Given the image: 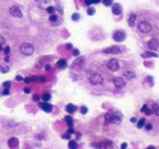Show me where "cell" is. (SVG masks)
Returning <instances> with one entry per match:
<instances>
[{"instance_id":"cell-32","label":"cell","mask_w":159,"mask_h":149,"mask_svg":"<svg viewBox=\"0 0 159 149\" xmlns=\"http://www.w3.org/2000/svg\"><path fill=\"white\" fill-rule=\"evenodd\" d=\"M101 0H85L86 5H92V3H98Z\"/></svg>"},{"instance_id":"cell-52","label":"cell","mask_w":159,"mask_h":149,"mask_svg":"<svg viewBox=\"0 0 159 149\" xmlns=\"http://www.w3.org/2000/svg\"><path fill=\"white\" fill-rule=\"evenodd\" d=\"M5 60H6V62H9V57H8V55H7V57H6V59H5Z\"/></svg>"},{"instance_id":"cell-6","label":"cell","mask_w":159,"mask_h":149,"mask_svg":"<svg viewBox=\"0 0 159 149\" xmlns=\"http://www.w3.org/2000/svg\"><path fill=\"white\" fill-rule=\"evenodd\" d=\"M123 121V115L121 112H118V111H116L115 113L112 114V123L113 124H116V125H118V124H121Z\"/></svg>"},{"instance_id":"cell-41","label":"cell","mask_w":159,"mask_h":149,"mask_svg":"<svg viewBox=\"0 0 159 149\" xmlns=\"http://www.w3.org/2000/svg\"><path fill=\"white\" fill-rule=\"evenodd\" d=\"M15 81H18V82H21V81H23V78H22L21 75H17V76H15Z\"/></svg>"},{"instance_id":"cell-23","label":"cell","mask_w":159,"mask_h":149,"mask_svg":"<svg viewBox=\"0 0 159 149\" xmlns=\"http://www.w3.org/2000/svg\"><path fill=\"white\" fill-rule=\"evenodd\" d=\"M146 124V119L145 118H140L139 121H137V128H143Z\"/></svg>"},{"instance_id":"cell-48","label":"cell","mask_w":159,"mask_h":149,"mask_svg":"<svg viewBox=\"0 0 159 149\" xmlns=\"http://www.w3.org/2000/svg\"><path fill=\"white\" fill-rule=\"evenodd\" d=\"M40 81H41V82H44V81H45V78H43V76H40Z\"/></svg>"},{"instance_id":"cell-27","label":"cell","mask_w":159,"mask_h":149,"mask_svg":"<svg viewBox=\"0 0 159 149\" xmlns=\"http://www.w3.org/2000/svg\"><path fill=\"white\" fill-rule=\"evenodd\" d=\"M42 99H43L44 102H48V100H50L51 99V95L49 93H45V94L42 95Z\"/></svg>"},{"instance_id":"cell-11","label":"cell","mask_w":159,"mask_h":149,"mask_svg":"<svg viewBox=\"0 0 159 149\" xmlns=\"http://www.w3.org/2000/svg\"><path fill=\"white\" fill-rule=\"evenodd\" d=\"M113 83H114V85H115L117 88H123L124 86L126 85L124 78H115L113 80Z\"/></svg>"},{"instance_id":"cell-38","label":"cell","mask_w":159,"mask_h":149,"mask_svg":"<svg viewBox=\"0 0 159 149\" xmlns=\"http://www.w3.org/2000/svg\"><path fill=\"white\" fill-rule=\"evenodd\" d=\"M145 128H146L147 130H152V124H145Z\"/></svg>"},{"instance_id":"cell-49","label":"cell","mask_w":159,"mask_h":149,"mask_svg":"<svg viewBox=\"0 0 159 149\" xmlns=\"http://www.w3.org/2000/svg\"><path fill=\"white\" fill-rule=\"evenodd\" d=\"M45 69H46V71H50L51 66H50V65H46V66H45Z\"/></svg>"},{"instance_id":"cell-50","label":"cell","mask_w":159,"mask_h":149,"mask_svg":"<svg viewBox=\"0 0 159 149\" xmlns=\"http://www.w3.org/2000/svg\"><path fill=\"white\" fill-rule=\"evenodd\" d=\"M66 48H67V49H72V44H67Z\"/></svg>"},{"instance_id":"cell-18","label":"cell","mask_w":159,"mask_h":149,"mask_svg":"<svg viewBox=\"0 0 159 149\" xmlns=\"http://www.w3.org/2000/svg\"><path fill=\"white\" fill-rule=\"evenodd\" d=\"M141 112L146 114L147 116H150V115L152 114V108H149L148 105H144V106L141 107Z\"/></svg>"},{"instance_id":"cell-28","label":"cell","mask_w":159,"mask_h":149,"mask_svg":"<svg viewBox=\"0 0 159 149\" xmlns=\"http://www.w3.org/2000/svg\"><path fill=\"white\" fill-rule=\"evenodd\" d=\"M5 43H6V40H5V38L0 36V51L3 49V45H5Z\"/></svg>"},{"instance_id":"cell-37","label":"cell","mask_w":159,"mask_h":149,"mask_svg":"<svg viewBox=\"0 0 159 149\" xmlns=\"http://www.w3.org/2000/svg\"><path fill=\"white\" fill-rule=\"evenodd\" d=\"M72 54L74 55V57H79V55H80V51L77 49H74V50H73V52H72Z\"/></svg>"},{"instance_id":"cell-40","label":"cell","mask_w":159,"mask_h":149,"mask_svg":"<svg viewBox=\"0 0 159 149\" xmlns=\"http://www.w3.org/2000/svg\"><path fill=\"white\" fill-rule=\"evenodd\" d=\"M9 93H10V91H9V88H5L3 91H2V95H9Z\"/></svg>"},{"instance_id":"cell-22","label":"cell","mask_w":159,"mask_h":149,"mask_svg":"<svg viewBox=\"0 0 159 149\" xmlns=\"http://www.w3.org/2000/svg\"><path fill=\"white\" fill-rule=\"evenodd\" d=\"M65 121H66V124H67L69 127H72L73 126V118L71 116H66L65 117Z\"/></svg>"},{"instance_id":"cell-39","label":"cell","mask_w":159,"mask_h":149,"mask_svg":"<svg viewBox=\"0 0 159 149\" xmlns=\"http://www.w3.org/2000/svg\"><path fill=\"white\" fill-rule=\"evenodd\" d=\"M3 52H5V54H6V55H8V54L10 53V48H9V47H6V48L3 49Z\"/></svg>"},{"instance_id":"cell-45","label":"cell","mask_w":159,"mask_h":149,"mask_svg":"<svg viewBox=\"0 0 159 149\" xmlns=\"http://www.w3.org/2000/svg\"><path fill=\"white\" fill-rule=\"evenodd\" d=\"M23 92L24 93H30L31 91H30V88L29 87H24V90H23Z\"/></svg>"},{"instance_id":"cell-25","label":"cell","mask_w":159,"mask_h":149,"mask_svg":"<svg viewBox=\"0 0 159 149\" xmlns=\"http://www.w3.org/2000/svg\"><path fill=\"white\" fill-rule=\"evenodd\" d=\"M105 123L106 124H110L112 123V113H107L105 115Z\"/></svg>"},{"instance_id":"cell-10","label":"cell","mask_w":159,"mask_h":149,"mask_svg":"<svg viewBox=\"0 0 159 149\" xmlns=\"http://www.w3.org/2000/svg\"><path fill=\"white\" fill-rule=\"evenodd\" d=\"M8 146L10 149H18L19 148V139L17 137H11L8 140Z\"/></svg>"},{"instance_id":"cell-46","label":"cell","mask_w":159,"mask_h":149,"mask_svg":"<svg viewBox=\"0 0 159 149\" xmlns=\"http://www.w3.org/2000/svg\"><path fill=\"white\" fill-rule=\"evenodd\" d=\"M126 148H127V144H126V142L122 144V149H126Z\"/></svg>"},{"instance_id":"cell-36","label":"cell","mask_w":159,"mask_h":149,"mask_svg":"<svg viewBox=\"0 0 159 149\" xmlns=\"http://www.w3.org/2000/svg\"><path fill=\"white\" fill-rule=\"evenodd\" d=\"M80 111H81V113L82 114H86L87 113V107L86 106H82L80 108Z\"/></svg>"},{"instance_id":"cell-24","label":"cell","mask_w":159,"mask_h":149,"mask_svg":"<svg viewBox=\"0 0 159 149\" xmlns=\"http://www.w3.org/2000/svg\"><path fill=\"white\" fill-rule=\"evenodd\" d=\"M152 112L156 114L157 116H159V105L158 104H152Z\"/></svg>"},{"instance_id":"cell-47","label":"cell","mask_w":159,"mask_h":149,"mask_svg":"<svg viewBox=\"0 0 159 149\" xmlns=\"http://www.w3.org/2000/svg\"><path fill=\"white\" fill-rule=\"evenodd\" d=\"M33 99H34V100H39V99H40V96H39V95H34V96H33Z\"/></svg>"},{"instance_id":"cell-43","label":"cell","mask_w":159,"mask_h":149,"mask_svg":"<svg viewBox=\"0 0 159 149\" xmlns=\"http://www.w3.org/2000/svg\"><path fill=\"white\" fill-rule=\"evenodd\" d=\"M63 138H65V139H71V135L70 134H65V135H63Z\"/></svg>"},{"instance_id":"cell-53","label":"cell","mask_w":159,"mask_h":149,"mask_svg":"<svg viewBox=\"0 0 159 149\" xmlns=\"http://www.w3.org/2000/svg\"><path fill=\"white\" fill-rule=\"evenodd\" d=\"M36 1H40V0H36Z\"/></svg>"},{"instance_id":"cell-44","label":"cell","mask_w":159,"mask_h":149,"mask_svg":"<svg viewBox=\"0 0 159 149\" xmlns=\"http://www.w3.org/2000/svg\"><path fill=\"white\" fill-rule=\"evenodd\" d=\"M130 123H134V124H135V123H137L136 117H131V118H130Z\"/></svg>"},{"instance_id":"cell-33","label":"cell","mask_w":159,"mask_h":149,"mask_svg":"<svg viewBox=\"0 0 159 149\" xmlns=\"http://www.w3.org/2000/svg\"><path fill=\"white\" fill-rule=\"evenodd\" d=\"M80 17H81V16H80L79 13H73L72 14V20L73 21H77V20H80Z\"/></svg>"},{"instance_id":"cell-42","label":"cell","mask_w":159,"mask_h":149,"mask_svg":"<svg viewBox=\"0 0 159 149\" xmlns=\"http://www.w3.org/2000/svg\"><path fill=\"white\" fill-rule=\"evenodd\" d=\"M75 131H74V129H73L72 127L69 128V130H67V134H70V135H72V134H74Z\"/></svg>"},{"instance_id":"cell-20","label":"cell","mask_w":159,"mask_h":149,"mask_svg":"<svg viewBox=\"0 0 159 149\" xmlns=\"http://www.w3.org/2000/svg\"><path fill=\"white\" fill-rule=\"evenodd\" d=\"M158 54L157 53H154V52H146V53H143L141 54V57L144 59H147V57H157Z\"/></svg>"},{"instance_id":"cell-19","label":"cell","mask_w":159,"mask_h":149,"mask_svg":"<svg viewBox=\"0 0 159 149\" xmlns=\"http://www.w3.org/2000/svg\"><path fill=\"white\" fill-rule=\"evenodd\" d=\"M124 76L127 78V80H133V78H136V75H135V73L131 71H126L124 72Z\"/></svg>"},{"instance_id":"cell-12","label":"cell","mask_w":159,"mask_h":149,"mask_svg":"<svg viewBox=\"0 0 159 149\" xmlns=\"http://www.w3.org/2000/svg\"><path fill=\"white\" fill-rule=\"evenodd\" d=\"M123 11V8L119 3H115V5H112V12L115 14V16H118V14L122 13Z\"/></svg>"},{"instance_id":"cell-2","label":"cell","mask_w":159,"mask_h":149,"mask_svg":"<svg viewBox=\"0 0 159 149\" xmlns=\"http://www.w3.org/2000/svg\"><path fill=\"white\" fill-rule=\"evenodd\" d=\"M138 30L141 33H149L152 31V24L148 21H141L138 24Z\"/></svg>"},{"instance_id":"cell-21","label":"cell","mask_w":159,"mask_h":149,"mask_svg":"<svg viewBox=\"0 0 159 149\" xmlns=\"http://www.w3.org/2000/svg\"><path fill=\"white\" fill-rule=\"evenodd\" d=\"M69 149H77V142L75 140H70L69 142Z\"/></svg>"},{"instance_id":"cell-14","label":"cell","mask_w":159,"mask_h":149,"mask_svg":"<svg viewBox=\"0 0 159 149\" xmlns=\"http://www.w3.org/2000/svg\"><path fill=\"white\" fill-rule=\"evenodd\" d=\"M40 107L43 109L45 113H50L51 111H52V105H51L50 103H46V102H44L42 104H40Z\"/></svg>"},{"instance_id":"cell-26","label":"cell","mask_w":159,"mask_h":149,"mask_svg":"<svg viewBox=\"0 0 159 149\" xmlns=\"http://www.w3.org/2000/svg\"><path fill=\"white\" fill-rule=\"evenodd\" d=\"M58 19H59V17L57 16V14H54V13L51 14L50 18H49V20H50V22H53V23H54V22H57V20H58Z\"/></svg>"},{"instance_id":"cell-5","label":"cell","mask_w":159,"mask_h":149,"mask_svg":"<svg viewBox=\"0 0 159 149\" xmlns=\"http://www.w3.org/2000/svg\"><path fill=\"white\" fill-rule=\"evenodd\" d=\"M107 67L113 72L118 71V69H119V62H118V60H116V59L109 60V62L107 63Z\"/></svg>"},{"instance_id":"cell-4","label":"cell","mask_w":159,"mask_h":149,"mask_svg":"<svg viewBox=\"0 0 159 149\" xmlns=\"http://www.w3.org/2000/svg\"><path fill=\"white\" fill-rule=\"evenodd\" d=\"M9 12H10V14H11L12 17H15V18H19V19H21L22 17H23V14H22L20 8L17 7V6H13V7L10 8V9H9Z\"/></svg>"},{"instance_id":"cell-16","label":"cell","mask_w":159,"mask_h":149,"mask_svg":"<svg viewBox=\"0 0 159 149\" xmlns=\"http://www.w3.org/2000/svg\"><path fill=\"white\" fill-rule=\"evenodd\" d=\"M65 111L69 114H74L77 111V107L75 106V105H73V104H67L66 107H65Z\"/></svg>"},{"instance_id":"cell-3","label":"cell","mask_w":159,"mask_h":149,"mask_svg":"<svg viewBox=\"0 0 159 149\" xmlns=\"http://www.w3.org/2000/svg\"><path fill=\"white\" fill-rule=\"evenodd\" d=\"M90 82L93 85H101L102 83H103V78H102L101 74H98V73H93L90 76Z\"/></svg>"},{"instance_id":"cell-15","label":"cell","mask_w":159,"mask_h":149,"mask_svg":"<svg viewBox=\"0 0 159 149\" xmlns=\"http://www.w3.org/2000/svg\"><path fill=\"white\" fill-rule=\"evenodd\" d=\"M136 19H137V14L136 13H130L129 17H128V20H127V22H128V26L133 27V26L135 24Z\"/></svg>"},{"instance_id":"cell-34","label":"cell","mask_w":159,"mask_h":149,"mask_svg":"<svg viewBox=\"0 0 159 149\" xmlns=\"http://www.w3.org/2000/svg\"><path fill=\"white\" fill-rule=\"evenodd\" d=\"M46 11H48V12H49L50 14L54 13V11H55V7H52V6H50V7H48Z\"/></svg>"},{"instance_id":"cell-30","label":"cell","mask_w":159,"mask_h":149,"mask_svg":"<svg viewBox=\"0 0 159 149\" xmlns=\"http://www.w3.org/2000/svg\"><path fill=\"white\" fill-rule=\"evenodd\" d=\"M94 13H95V8L90 7L87 9V14H88V16H93Z\"/></svg>"},{"instance_id":"cell-31","label":"cell","mask_w":159,"mask_h":149,"mask_svg":"<svg viewBox=\"0 0 159 149\" xmlns=\"http://www.w3.org/2000/svg\"><path fill=\"white\" fill-rule=\"evenodd\" d=\"M103 3L106 6V7H109L113 5V0H103Z\"/></svg>"},{"instance_id":"cell-17","label":"cell","mask_w":159,"mask_h":149,"mask_svg":"<svg viewBox=\"0 0 159 149\" xmlns=\"http://www.w3.org/2000/svg\"><path fill=\"white\" fill-rule=\"evenodd\" d=\"M58 67L59 69H61V70H64V69H66V66H67V63H66V61L65 60H63V59H61V60H59L58 61Z\"/></svg>"},{"instance_id":"cell-35","label":"cell","mask_w":159,"mask_h":149,"mask_svg":"<svg viewBox=\"0 0 159 149\" xmlns=\"http://www.w3.org/2000/svg\"><path fill=\"white\" fill-rule=\"evenodd\" d=\"M2 85H3V88H10V86H11V82H10V81H6Z\"/></svg>"},{"instance_id":"cell-7","label":"cell","mask_w":159,"mask_h":149,"mask_svg":"<svg viewBox=\"0 0 159 149\" xmlns=\"http://www.w3.org/2000/svg\"><path fill=\"white\" fill-rule=\"evenodd\" d=\"M103 52L106 54H119L122 52V49L117 45H113V47H109L107 49L103 50Z\"/></svg>"},{"instance_id":"cell-1","label":"cell","mask_w":159,"mask_h":149,"mask_svg":"<svg viewBox=\"0 0 159 149\" xmlns=\"http://www.w3.org/2000/svg\"><path fill=\"white\" fill-rule=\"evenodd\" d=\"M20 52L23 55H31L34 52V48L30 43H22L20 45Z\"/></svg>"},{"instance_id":"cell-8","label":"cell","mask_w":159,"mask_h":149,"mask_svg":"<svg viewBox=\"0 0 159 149\" xmlns=\"http://www.w3.org/2000/svg\"><path fill=\"white\" fill-rule=\"evenodd\" d=\"M125 38H126L125 32H124V31H121V30L114 32V34H113V39H114V41H116V42H122V41L125 40Z\"/></svg>"},{"instance_id":"cell-9","label":"cell","mask_w":159,"mask_h":149,"mask_svg":"<svg viewBox=\"0 0 159 149\" xmlns=\"http://www.w3.org/2000/svg\"><path fill=\"white\" fill-rule=\"evenodd\" d=\"M147 47H148V49L149 50L155 51V50H157L159 48V41L156 39V38H152V39H150V40L148 41Z\"/></svg>"},{"instance_id":"cell-29","label":"cell","mask_w":159,"mask_h":149,"mask_svg":"<svg viewBox=\"0 0 159 149\" xmlns=\"http://www.w3.org/2000/svg\"><path fill=\"white\" fill-rule=\"evenodd\" d=\"M36 76H31V78H24V82L26 83H31V82H33V81H36Z\"/></svg>"},{"instance_id":"cell-51","label":"cell","mask_w":159,"mask_h":149,"mask_svg":"<svg viewBox=\"0 0 159 149\" xmlns=\"http://www.w3.org/2000/svg\"><path fill=\"white\" fill-rule=\"evenodd\" d=\"M147 149H156V148H155L154 146H149V147H148V148H147Z\"/></svg>"},{"instance_id":"cell-13","label":"cell","mask_w":159,"mask_h":149,"mask_svg":"<svg viewBox=\"0 0 159 149\" xmlns=\"http://www.w3.org/2000/svg\"><path fill=\"white\" fill-rule=\"evenodd\" d=\"M96 149H108V147H112V142H100V144H96L95 145Z\"/></svg>"}]
</instances>
